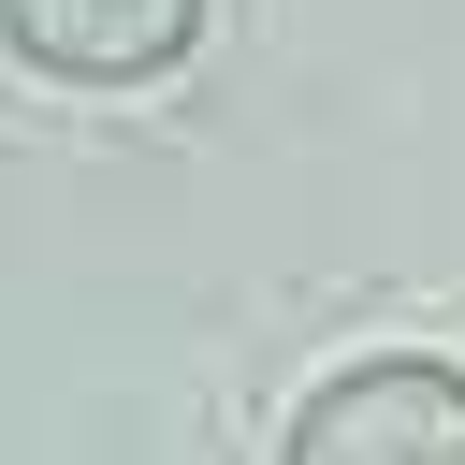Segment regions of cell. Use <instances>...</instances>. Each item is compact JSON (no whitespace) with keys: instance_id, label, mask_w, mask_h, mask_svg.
Wrapping results in <instances>:
<instances>
[{"instance_id":"7a4b0ae2","label":"cell","mask_w":465,"mask_h":465,"mask_svg":"<svg viewBox=\"0 0 465 465\" xmlns=\"http://www.w3.org/2000/svg\"><path fill=\"white\" fill-rule=\"evenodd\" d=\"M203 0H0V44L58 87H131L160 58H189Z\"/></svg>"},{"instance_id":"6da1fadb","label":"cell","mask_w":465,"mask_h":465,"mask_svg":"<svg viewBox=\"0 0 465 465\" xmlns=\"http://www.w3.org/2000/svg\"><path fill=\"white\" fill-rule=\"evenodd\" d=\"M276 465H465V363L436 349H363L291 407Z\"/></svg>"}]
</instances>
